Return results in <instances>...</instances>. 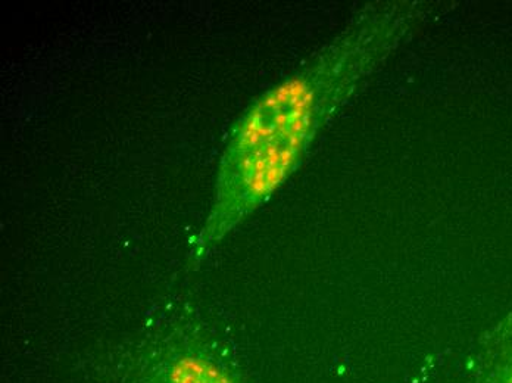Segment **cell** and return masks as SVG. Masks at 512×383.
Returning <instances> with one entry per match:
<instances>
[{"label":"cell","mask_w":512,"mask_h":383,"mask_svg":"<svg viewBox=\"0 0 512 383\" xmlns=\"http://www.w3.org/2000/svg\"><path fill=\"white\" fill-rule=\"evenodd\" d=\"M423 3L374 5L240 118L221 157L214 199L190 249L199 264L295 173L309 146L407 37Z\"/></svg>","instance_id":"1"},{"label":"cell","mask_w":512,"mask_h":383,"mask_svg":"<svg viewBox=\"0 0 512 383\" xmlns=\"http://www.w3.org/2000/svg\"><path fill=\"white\" fill-rule=\"evenodd\" d=\"M120 364V383H242L212 350L192 316H173L146 332Z\"/></svg>","instance_id":"2"},{"label":"cell","mask_w":512,"mask_h":383,"mask_svg":"<svg viewBox=\"0 0 512 383\" xmlns=\"http://www.w3.org/2000/svg\"><path fill=\"white\" fill-rule=\"evenodd\" d=\"M495 383H512V350L499 363Z\"/></svg>","instance_id":"3"}]
</instances>
